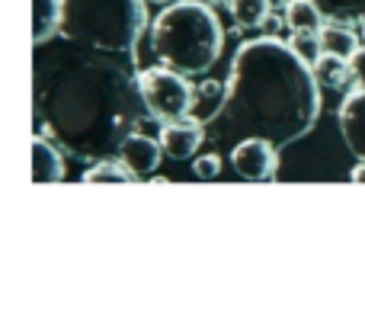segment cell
I'll list each match as a JSON object with an SVG mask.
<instances>
[{
    "label": "cell",
    "instance_id": "1",
    "mask_svg": "<svg viewBox=\"0 0 365 314\" xmlns=\"http://www.w3.org/2000/svg\"><path fill=\"white\" fill-rule=\"evenodd\" d=\"M93 51L61 58L55 71L38 68L36 81L38 135L83 163L119 154L122 141L148 116L138 77L106 58L109 51Z\"/></svg>",
    "mask_w": 365,
    "mask_h": 314
},
{
    "label": "cell",
    "instance_id": "2",
    "mask_svg": "<svg viewBox=\"0 0 365 314\" xmlns=\"http://www.w3.org/2000/svg\"><path fill=\"white\" fill-rule=\"evenodd\" d=\"M321 116L314 68L276 36L240 42L225 81V100L208 126L215 138H269L276 148L302 141Z\"/></svg>",
    "mask_w": 365,
    "mask_h": 314
},
{
    "label": "cell",
    "instance_id": "3",
    "mask_svg": "<svg viewBox=\"0 0 365 314\" xmlns=\"http://www.w3.org/2000/svg\"><path fill=\"white\" fill-rule=\"evenodd\" d=\"M148 32H151V51L158 64L186 77L208 74L225 49L221 19L215 16V6L202 0H180L164 6Z\"/></svg>",
    "mask_w": 365,
    "mask_h": 314
},
{
    "label": "cell",
    "instance_id": "4",
    "mask_svg": "<svg viewBox=\"0 0 365 314\" xmlns=\"http://www.w3.org/2000/svg\"><path fill=\"white\" fill-rule=\"evenodd\" d=\"M148 29V0H68L61 39L83 49L132 55Z\"/></svg>",
    "mask_w": 365,
    "mask_h": 314
},
{
    "label": "cell",
    "instance_id": "5",
    "mask_svg": "<svg viewBox=\"0 0 365 314\" xmlns=\"http://www.w3.org/2000/svg\"><path fill=\"white\" fill-rule=\"evenodd\" d=\"M138 87H141V100H145L148 116L154 122H160V126L195 113V87L180 71H170L164 64L145 68L138 74Z\"/></svg>",
    "mask_w": 365,
    "mask_h": 314
},
{
    "label": "cell",
    "instance_id": "6",
    "mask_svg": "<svg viewBox=\"0 0 365 314\" xmlns=\"http://www.w3.org/2000/svg\"><path fill=\"white\" fill-rule=\"evenodd\" d=\"M231 167L244 183H272L279 176V148L269 138H240L231 148Z\"/></svg>",
    "mask_w": 365,
    "mask_h": 314
},
{
    "label": "cell",
    "instance_id": "7",
    "mask_svg": "<svg viewBox=\"0 0 365 314\" xmlns=\"http://www.w3.org/2000/svg\"><path fill=\"white\" fill-rule=\"evenodd\" d=\"M205 122L199 119V116H182V119H173V122H164L160 126V145H164V154L170 157V161H189L195 151H199V145L205 141Z\"/></svg>",
    "mask_w": 365,
    "mask_h": 314
},
{
    "label": "cell",
    "instance_id": "8",
    "mask_svg": "<svg viewBox=\"0 0 365 314\" xmlns=\"http://www.w3.org/2000/svg\"><path fill=\"white\" fill-rule=\"evenodd\" d=\"M160 157H167L160 138H148L141 132H132L119 148V161L132 170L135 180H151L160 167Z\"/></svg>",
    "mask_w": 365,
    "mask_h": 314
},
{
    "label": "cell",
    "instance_id": "9",
    "mask_svg": "<svg viewBox=\"0 0 365 314\" xmlns=\"http://www.w3.org/2000/svg\"><path fill=\"white\" fill-rule=\"evenodd\" d=\"M336 122H340V135L346 148L356 154V161H365V90L353 87L343 96L340 109H336Z\"/></svg>",
    "mask_w": 365,
    "mask_h": 314
},
{
    "label": "cell",
    "instance_id": "10",
    "mask_svg": "<svg viewBox=\"0 0 365 314\" xmlns=\"http://www.w3.org/2000/svg\"><path fill=\"white\" fill-rule=\"evenodd\" d=\"M64 4L68 0H32V45L42 49L51 39H61Z\"/></svg>",
    "mask_w": 365,
    "mask_h": 314
},
{
    "label": "cell",
    "instance_id": "11",
    "mask_svg": "<svg viewBox=\"0 0 365 314\" xmlns=\"http://www.w3.org/2000/svg\"><path fill=\"white\" fill-rule=\"evenodd\" d=\"M32 180L36 183H61L64 180V157L61 148L45 135L32 138Z\"/></svg>",
    "mask_w": 365,
    "mask_h": 314
},
{
    "label": "cell",
    "instance_id": "12",
    "mask_svg": "<svg viewBox=\"0 0 365 314\" xmlns=\"http://www.w3.org/2000/svg\"><path fill=\"white\" fill-rule=\"evenodd\" d=\"M314 77L324 90H349V83H353V64H349V58L324 51L314 61Z\"/></svg>",
    "mask_w": 365,
    "mask_h": 314
},
{
    "label": "cell",
    "instance_id": "13",
    "mask_svg": "<svg viewBox=\"0 0 365 314\" xmlns=\"http://www.w3.org/2000/svg\"><path fill=\"white\" fill-rule=\"evenodd\" d=\"M327 23L365 26V0H314Z\"/></svg>",
    "mask_w": 365,
    "mask_h": 314
},
{
    "label": "cell",
    "instance_id": "14",
    "mask_svg": "<svg viewBox=\"0 0 365 314\" xmlns=\"http://www.w3.org/2000/svg\"><path fill=\"white\" fill-rule=\"evenodd\" d=\"M321 42H324V51H330V55H340V58H353L356 51L362 49L359 36L353 32V26H340V23H324Z\"/></svg>",
    "mask_w": 365,
    "mask_h": 314
},
{
    "label": "cell",
    "instance_id": "15",
    "mask_svg": "<svg viewBox=\"0 0 365 314\" xmlns=\"http://www.w3.org/2000/svg\"><path fill=\"white\" fill-rule=\"evenodd\" d=\"M227 13L237 29H259L272 10L269 0H227Z\"/></svg>",
    "mask_w": 365,
    "mask_h": 314
},
{
    "label": "cell",
    "instance_id": "16",
    "mask_svg": "<svg viewBox=\"0 0 365 314\" xmlns=\"http://www.w3.org/2000/svg\"><path fill=\"white\" fill-rule=\"evenodd\" d=\"M282 23L289 26V29H324V13L317 10L314 0H289V6H285L282 13Z\"/></svg>",
    "mask_w": 365,
    "mask_h": 314
},
{
    "label": "cell",
    "instance_id": "17",
    "mask_svg": "<svg viewBox=\"0 0 365 314\" xmlns=\"http://www.w3.org/2000/svg\"><path fill=\"white\" fill-rule=\"evenodd\" d=\"M221 100H225V83L208 81V77L202 83H195V116H199L205 126L218 116Z\"/></svg>",
    "mask_w": 365,
    "mask_h": 314
},
{
    "label": "cell",
    "instance_id": "18",
    "mask_svg": "<svg viewBox=\"0 0 365 314\" xmlns=\"http://www.w3.org/2000/svg\"><path fill=\"white\" fill-rule=\"evenodd\" d=\"M285 42L292 45V51H295L302 61H308L311 68H314V61L324 55V42H321V29H292V36L285 39Z\"/></svg>",
    "mask_w": 365,
    "mask_h": 314
},
{
    "label": "cell",
    "instance_id": "19",
    "mask_svg": "<svg viewBox=\"0 0 365 314\" xmlns=\"http://www.w3.org/2000/svg\"><path fill=\"white\" fill-rule=\"evenodd\" d=\"M83 183H135V173L122 161H96L83 173Z\"/></svg>",
    "mask_w": 365,
    "mask_h": 314
},
{
    "label": "cell",
    "instance_id": "20",
    "mask_svg": "<svg viewBox=\"0 0 365 314\" xmlns=\"http://www.w3.org/2000/svg\"><path fill=\"white\" fill-rule=\"evenodd\" d=\"M221 173V157L218 154H202L192 161V176L195 180H218Z\"/></svg>",
    "mask_w": 365,
    "mask_h": 314
},
{
    "label": "cell",
    "instance_id": "21",
    "mask_svg": "<svg viewBox=\"0 0 365 314\" xmlns=\"http://www.w3.org/2000/svg\"><path fill=\"white\" fill-rule=\"evenodd\" d=\"M349 64H353V83L365 90V42H362V49L349 58Z\"/></svg>",
    "mask_w": 365,
    "mask_h": 314
},
{
    "label": "cell",
    "instance_id": "22",
    "mask_svg": "<svg viewBox=\"0 0 365 314\" xmlns=\"http://www.w3.org/2000/svg\"><path fill=\"white\" fill-rule=\"evenodd\" d=\"M349 180H353V183H365V161L356 163L353 173H349Z\"/></svg>",
    "mask_w": 365,
    "mask_h": 314
},
{
    "label": "cell",
    "instance_id": "23",
    "mask_svg": "<svg viewBox=\"0 0 365 314\" xmlns=\"http://www.w3.org/2000/svg\"><path fill=\"white\" fill-rule=\"evenodd\" d=\"M285 6H289V0H269V10H272V13H279V16L285 13Z\"/></svg>",
    "mask_w": 365,
    "mask_h": 314
},
{
    "label": "cell",
    "instance_id": "24",
    "mask_svg": "<svg viewBox=\"0 0 365 314\" xmlns=\"http://www.w3.org/2000/svg\"><path fill=\"white\" fill-rule=\"evenodd\" d=\"M202 4H208V6H227V0H202Z\"/></svg>",
    "mask_w": 365,
    "mask_h": 314
},
{
    "label": "cell",
    "instance_id": "25",
    "mask_svg": "<svg viewBox=\"0 0 365 314\" xmlns=\"http://www.w3.org/2000/svg\"><path fill=\"white\" fill-rule=\"evenodd\" d=\"M148 4H160V6H170V4H180V0H148Z\"/></svg>",
    "mask_w": 365,
    "mask_h": 314
},
{
    "label": "cell",
    "instance_id": "26",
    "mask_svg": "<svg viewBox=\"0 0 365 314\" xmlns=\"http://www.w3.org/2000/svg\"><path fill=\"white\" fill-rule=\"evenodd\" d=\"M362 42H365V26H362Z\"/></svg>",
    "mask_w": 365,
    "mask_h": 314
}]
</instances>
